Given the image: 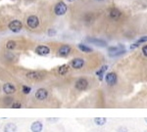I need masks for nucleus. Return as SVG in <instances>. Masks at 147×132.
I'll list each match as a JSON object with an SVG mask.
<instances>
[{
	"instance_id": "f257e3e1",
	"label": "nucleus",
	"mask_w": 147,
	"mask_h": 132,
	"mask_svg": "<svg viewBox=\"0 0 147 132\" xmlns=\"http://www.w3.org/2000/svg\"><path fill=\"white\" fill-rule=\"evenodd\" d=\"M108 52L109 55L111 57H116V56H119V55H122L126 52L124 50V46H115V47H109L108 48Z\"/></svg>"
},
{
	"instance_id": "f03ea898",
	"label": "nucleus",
	"mask_w": 147,
	"mask_h": 132,
	"mask_svg": "<svg viewBox=\"0 0 147 132\" xmlns=\"http://www.w3.org/2000/svg\"><path fill=\"white\" fill-rule=\"evenodd\" d=\"M67 10H68V7H67V5L64 2H59V3H57L54 8V12L57 16H62V15H64L67 12Z\"/></svg>"
},
{
	"instance_id": "7ed1b4c3",
	"label": "nucleus",
	"mask_w": 147,
	"mask_h": 132,
	"mask_svg": "<svg viewBox=\"0 0 147 132\" xmlns=\"http://www.w3.org/2000/svg\"><path fill=\"white\" fill-rule=\"evenodd\" d=\"M9 30H12L13 32H19L20 30H22V28H23V24H22V22L18 21V20H15V21H12L9 23Z\"/></svg>"
},
{
	"instance_id": "20e7f679",
	"label": "nucleus",
	"mask_w": 147,
	"mask_h": 132,
	"mask_svg": "<svg viewBox=\"0 0 147 132\" xmlns=\"http://www.w3.org/2000/svg\"><path fill=\"white\" fill-rule=\"evenodd\" d=\"M26 77L30 80H41L44 77V74L41 72H30L26 74Z\"/></svg>"
},
{
	"instance_id": "39448f33",
	"label": "nucleus",
	"mask_w": 147,
	"mask_h": 132,
	"mask_svg": "<svg viewBox=\"0 0 147 132\" xmlns=\"http://www.w3.org/2000/svg\"><path fill=\"white\" fill-rule=\"evenodd\" d=\"M75 86L79 91H83V90H85L88 87V81L85 78H79L77 80Z\"/></svg>"
},
{
	"instance_id": "423d86ee",
	"label": "nucleus",
	"mask_w": 147,
	"mask_h": 132,
	"mask_svg": "<svg viewBox=\"0 0 147 132\" xmlns=\"http://www.w3.org/2000/svg\"><path fill=\"white\" fill-rule=\"evenodd\" d=\"M26 24L30 28H35L39 25V20L36 16H30L26 20Z\"/></svg>"
},
{
	"instance_id": "0eeeda50",
	"label": "nucleus",
	"mask_w": 147,
	"mask_h": 132,
	"mask_svg": "<svg viewBox=\"0 0 147 132\" xmlns=\"http://www.w3.org/2000/svg\"><path fill=\"white\" fill-rule=\"evenodd\" d=\"M47 96H48V92L47 90L44 89V88H39V89H37V91L35 92V98L39 101L45 100V99L47 98Z\"/></svg>"
},
{
	"instance_id": "6e6552de",
	"label": "nucleus",
	"mask_w": 147,
	"mask_h": 132,
	"mask_svg": "<svg viewBox=\"0 0 147 132\" xmlns=\"http://www.w3.org/2000/svg\"><path fill=\"white\" fill-rule=\"evenodd\" d=\"M35 53L40 55V56H46L50 53V48L45 45H39L35 48Z\"/></svg>"
},
{
	"instance_id": "1a4fd4ad",
	"label": "nucleus",
	"mask_w": 147,
	"mask_h": 132,
	"mask_svg": "<svg viewBox=\"0 0 147 132\" xmlns=\"http://www.w3.org/2000/svg\"><path fill=\"white\" fill-rule=\"evenodd\" d=\"M106 82L108 83L109 85H114L117 83V80H118V76L115 72H109V74H106Z\"/></svg>"
},
{
	"instance_id": "9d476101",
	"label": "nucleus",
	"mask_w": 147,
	"mask_h": 132,
	"mask_svg": "<svg viewBox=\"0 0 147 132\" xmlns=\"http://www.w3.org/2000/svg\"><path fill=\"white\" fill-rule=\"evenodd\" d=\"M71 66H72L74 69L79 70L84 66V61L81 58H75V59H74V60H72V62H71Z\"/></svg>"
},
{
	"instance_id": "9b49d317",
	"label": "nucleus",
	"mask_w": 147,
	"mask_h": 132,
	"mask_svg": "<svg viewBox=\"0 0 147 132\" xmlns=\"http://www.w3.org/2000/svg\"><path fill=\"white\" fill-rule=\"evenodd\" d=\"M71 52V46L69 45H62L58 50V55L61 57H66L70 54Z\"/></svg>"
},
{
	"instance_id": "f8f14e48",
	"label": "nucleus",
	"mask_w": 147,
	"mask_h": 132,
	"mask_svg": "<svg viewBox=\"0 0 147 132\" xmlns=\"http://www.w3.org/2000/svg\"><path fill=\"white\" fill-rule=\"evenodd\" d=\"M3 91L4 93L7 94V95H11V94L15 93L16 87H15L14 84H12V83H5V84L3 85Z\"/></svg>"
},
{
	"instance_id": "ddd939ff",
	"label": "nucleus",
	"mask_w": 147,
	"mask_h": 132,
	"mask_svg": "<svg viewBox=\"0 0 147 132\" xmlns=\"http://www.w3.org/2000/svg\"><path fill=\"white\" fill-rule=\"evenodd\" d=\"M42 129H43V124H42L41 121H34L30 125V130L32 132H41Z\"/></svg>"
},
{
	"instance_id": "4468645a",
	"label": "nucleus",
	"mask_w": 147,
	"mask_h": 132,
	"mask_svg": "<svg viewBox=\"0 0 147 132\" xmlns=\"http://www.w3.org/2000/svg\"><path fill=\"white\" fill-rule=\"evenodd\" d=\"M88 42L93 43L97 46H100V47H105L107 45V42H105L104 40H101V39H96V38H88L87 39Z\"/></svg>"
},
{
	"instance_id": "2eb2a0df",
	"label": "nucleus",
	"mask_w": 147,
	"mask_h": 132,
	"mask_svg": "<svg viewBox=\"0 0 147 132\" xmlns=\"http://www.w3.org/2000/svg\"><path fill=\"white\" fill-rule=\"evenodd\" d=\"M4 132H17V125L12 122L7 123L4 126Z\"/></svg>"
},
{
	"instance_id": "dca6fc26",
	"label": "nucleus",
	"mask_w": 147,
	"mask_h": 132,
	"mask_svg": "<svg viewBox=\"0 0 147 132\" xmlns=\"http://www.w3.org/2000/svg\"><path fill=\"white\" fill-rule=\"evenodd\" d=\"M121 15H122L121 11H120L119 9H117V8H113L112 10L110 11V17L112 18V19H114V20L119 19V18L121 17Z\"/></svg>"
},
{
	"instance_id": "f3484780",
	"label": "nucleus",
	"mask_w": 147,
	"mask_h": 132,
	"mask_svg": "<svg viewBox=\"0 0 147 132\" xmlns=\"http://www.w3.org/2000/svg\"><path fill=\"white\" fill-rule=\"evenodd\" d=\"M70 70V67H69V65H63L61 66V67L58 68V74H61V76H64V74H66L67 72Z\"/></svg>"
},
{
	"instance_id": "a211bd4d",
	"label": "nucleus",
	"mask_w": 147,
	"mask_h": 132,
	"mask_svg": "<svg viewBox=\"0 0 147 132\" xmlns=\"http://www.w3.org/2000/svg\"><path fill=\"white\" fill-rule=\"evenodd\" d=\"M107 69H108V66H103L101 69L96 72V76H98V77H99L100 80H102V79H103L104 74H105V72L107 70Z\"/></svg>"
},
{
	"instance_id": "6ab92c4d",
	"label": "nucleus",
	"mask_w": 147,
	"mask_h": 132,
	"mask_svg": "<svg viewBox=\"0 0 147 132\" xmlns=\"http://www.w3.org/2000/svg\"><path fill=\"white\" fill-rule=\"evenodd\" d=\"M107 120L105 118H94V122L96 123L97 125H99V126H102V125H104L106 123Z\"/></svg>"
},
{
	"instance_id": "aec40b11",
	"label": "nucleus",
	"mask_w": 147,
	"mask_h": 132,
	"mask_svg": "<svg viewBox=\"0 0 147 132\" xmlns=\"http://www.w3.org/2000/svg\"><path fill=\"white\" fill-rule=\"evenodd\" d=\"M79 50L82 52H85V53H89V52H92L93 50L91 49L90 47H88V46L84 45V44H79Z\"/></svg>"
},
{
	"instance_id": "412c9836",
	"label": "nucleus",
	"mask_w": 147,
	"mask_h": 132,
	"mask_svg": "<svg viewBox=\"0 0 147 132\" xmlns=\"http://www.w3.org/2000/svg\"><path fill=\"white\" fill-rule=\"evenodd\" d=\"M16 42H15L14 40H10V41H8L7 43H6V48L9 50H13V49H15L16 48Z\"/></svg>"
},
{
	"instance_id": "4be33fe9",
	"label": "nucleus",
	"mask_w": 147,
	"mask_h": 132,
	"mask_svg": "<svg viewBox=\"0 0 147 132\" xmlns=\"http://www.w3.org/2000/svg\"><path fill=\"white\" fill-rule=\"evenodd\" d=\"M30 91H32V88H30V86H26V85H24L23 86L24 94H28V93H30Z\"/></svg>"
},
{
	"instance_id": "5701e85b",
	"label": "nucleus",
	"mask_w": 147,
	"mask_h": 132,
	"mask_svg": "<svg viewBox=\"0 0 147 132\" xmlns=\"http://www.w3.org/2000/svg\"><path fill=\"white\" fill-rule=\"evenodd\" d=\"M144 42H147V36H142V37H140L138 40L136 41V43L138 44V45H140L141 43H144Z\"/></svg>"
},
{
	"instance_id": "b1692460",
	"label": "nucleus",
	"mask_w": 147,
	"mask_h": 132,
	"mask_svg": "<svg viewBox=\"0 0 147 132\" xmlns=\"http://www.w3.org/2000/svg\"><path fill=\"white\" fill-rule=\"evenodd\" d=\"M11 107H12L13 109H20V108H22V105L20 104L19 102H15V103H12Z\"/></svg>"
},
{
	"instance_id": "393cba45",
	"label": "nucleus",
	"mask_w": 147,
	"mask_h": 132,
	"mask_svg": "<svg viewBox=\"0 0 147 132\" xmlns=\"http://www.w3.org/2000/svg\"><path fill=\"white\" fill-rule=\"evenodd\" d=\"M118 132H128V128L124 126H121L118 128Z\"/></svg>"
},
{
	"instance_id": "a878e982",
	"label": "nucleus",
	"mask_w": 147,
	"mask_h": 132,
	"mask_svg": "<svg viewBox=\"0 0 147 132\" xmlns=\"http://www.w3.org/2000/svg\"><path fill=\"white\" fill-rule=\"evenodd\" d=\"M56 34V30H48V35L49 36H53V35Z\"/></svg>"
},
{
	"instance_id": "bb28decb",
	"label": "nucleus",
	"mask_w": 147,
	"mask_h": 132,
	"mask_svg": "<svg viewBox=\"0 0 147 132\" xmlns=\"http://www.w3.org/2000/svg\"><path fill=\"white\" fill-rule=\"evenodd\" d=\"M142 53H143L144 56L147 57V45H144L143 47H142Z\"/></svg>"
},
{
	"instance_id": "cd10ccee",
	"label": "nucleus",
	"mask_w": 147,
	"mask_h": 132,
	"mask_svg": "<svg viewBox=\"0 0 147 132\" xmlns=\"http://www.w3.org/2000/svg\"><path fill=\"white\" fill-rule=\"evenodd\" d=\"M138 46H139L138 44L135 42V43H133V44H131V45H130V49H135V48H137Z\"/></svg>"
},
{
	"instance_id": "c85d7f7f",
	"label": "nucleus",
	"mask_w": 147,
	"mask_h": 132,
	"mask_svg": "<svg viewBox=\"0 0 147 132\" xmlns=\"http://www.w3.org/2000/svg\"><path fill=\"white\" fill-rule=\"evenodd\" d=\"M69 2H73V1H75V0H68Z\"/></svg>"
},
{
	"instance_id": "c756f323",
	"label": "nucleus",
	"mask_w": 147,
	"mask_h": 132,
	"mask_svg": "<svg viewBox=\"0 0 147 132\" xmlns=\"http://www.w3.org/2000/svg\"><path fill=\"white\" fill-rule=\"evenodd\" d=\"M145 121H146V123H147V118H145Z\"/></svg>"
}]
</instances>
